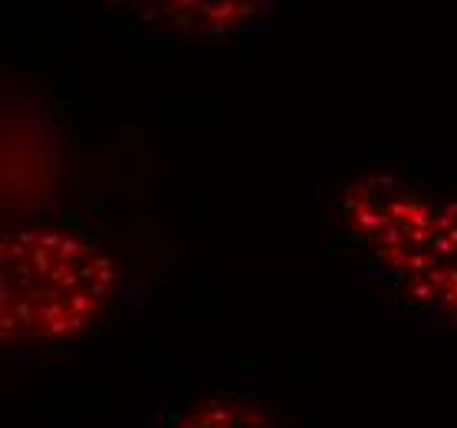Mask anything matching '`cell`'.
Masks as SVG:
<instances>
[{"label":"cell","instance_id":"cell-1","mask_svg":"<svg viewBox=\"0 0 457 428\" xmlns=\"http://www.w3.org/2000/svg\"><path fill=\"white\" fill-rule=\"evenodd\" d=\"M119 264L99 240L62 224H30L0 240L4 343H60L103 320Z\"/></svg>","mask_w":457,"mask_h":428},{"label":"cell","instance_id":"cell-3","mask_svg":"<svg viewBox=\"0 0 457 428\" xmlns=\"http://www.w3.org/2000/svg\"><path fill=\"white\" fill-rule=\"evenodd\" d=\"M115 11L191 40H224L247 30L277 0H105Z\"/></svg>","mask_w":457,"mask_h":428},{"label":"cell","instance_id":"cell-4","mask_svg":"<svg viewBox=\"0 0 457 428\" xmlns=\"http://www.w3.org/2000/svg\"><path fill=\"white\" fill-rule=\"evenodd\" d=\"M168 428H277L273 418L244 396L218 392L178 412Z\"/></svg>","mask_w":457,"mask_h":428},{"label":"cell","instance_id":"cell-2","mask_svg":"<svg viewBox=\"0 0 457 428\" xmlns=\"http://www.w3.org/2000/svg\"><path fill=\"white\" fill-rule=\"evenodd\" d=\"M343 224L405 300L457 326V198L398 175L343 191Z\"/></svg>","mask_w":457,"mask_h":428}]
</instances>
